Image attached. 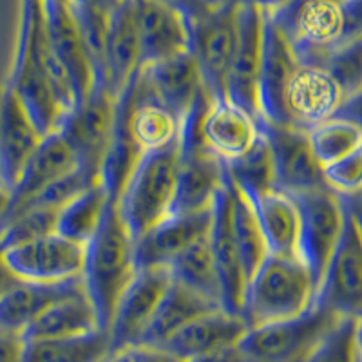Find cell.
<instances>
[{
	"label": "cell",
	"mask_w": 362,
	"mask_h": 362,
	"mask_svg": "<svg viewBox=\"0 0 362 362\" xmlns=\"http://www.w3.org/2000/svg\"><path fill=\"white\" fill-rule=\"evenodd\" d=\"M214 221V206L198 212L170 214L136 239V264L145 268H169L181 252L209 238Z\"/></svg>",
	"instance_id": "e0dca14e"
},
{
	"label": "cell",
	"mask_w": 362,
	"mask_h": 362,
	"mask_svg": "<svg viewBox=\"0 0 362 362\" xmlns=\"http://www.w3.org/2000/svg\"><path fill=\"white\" fill-rule=\"evenodd\" d=\"M80 283L82 277H74L62 283L17 281L0 297V332L22 335L40 313L67 296Z\"/></svg>",
	"instance_id": "83f0119b"
},
{
	"label": "cell",
	"mask_w": 362,
	"mask_h": 362,
	"mask_svg": "<svg viewBox=\"0 0 362 362\" xmlns=\"http://www.w3.org/2000/svg\"><path fill=\"white\" fill-rule=\"evenodd\" d=\"M214 310H221V306L173 279L141 344L161 346L183 326Z\"/></svg>",
	"instance_id": "f546056e"
},
{
	"label": "cell",
	"mask_w": 362,
	"mask_h": 362,
	"mask_svg": "<svg viewBox=\"0 0 362 362\" xmlns=\"http://www.w3.org/2000/svg\"><path fill=\"white\" fill-rule=\"evenodd\" d=\"M189 51L214 98L226 96V80L239 40V6L214 4L209 11L189 21Z\"/></svg>",
	"instance_id": "ba28073f"
},
{
	"label": "cell",
	"mask_w": 362,
	"mask_h": 362,
	"mask_svg": "<svg viewBox=\"0 0 362 362\" xmlns=\"http://www.w3.org/2000/svg\"><path fill=\"white\" fill-rule=\"evenodd\" d=\"M69 4L74 11L111 13L118 0H69Z\"/></svg>",
	"instance_id": "bcb514c9"
},
{
	"label": "cell",
	"mask_w": 362,
	"mask_h": 362,
	"mask_svg": "<svg viewBox=\"0 0 362 362\" xmlns=\"http://www.w3.org/2000/svg\"><path fill=\"white\" fill-rule=\"evenodd\" d=\"M357 342H358V348H361V354H362V319L358 321V325H357Z\"/></svg>",
	"instance_id": "f5cc1de1"
},
{
	"label": "cell",
	"mask_w": 362,
	"mask_h": 362,
	"mask_svg": "<svg viewBox=\"0 0 362 362\" xmlns=\"http://www.w3.org/2000/svg\"><path fill=\"white\" fill-rule=\"evenodd\" d=\"M267 15V13H264ZM300 60L290 45L288 38L270 17H264L263 62L259 74V111L261 118L283 124V93L290 76Z\"/></svg>",
	"instance_id": "d4e9b609"
},
{
	"label": "cell",
	"mask_w": 362,
	"mask_h": 362,
	"mask_svg": "<svg viewBox=\"0 0 362 362\" xmlns=\"http://www.w3.org/2000/svg\"><path fill=\"white\" fill-rule=\"evenodd\" d=\"M154 95L183 122L194 102L206 89L199 67L189 53L141 67Z\"/></svg>",
	"instance_id": "484cf974"
},
{
	"label": "cell",
	"mask_w": 362,
	"mask_h": 362,
	"mask_svg": "<svg viewBox=\"0 0 362 362\" xmlns=\"http://www.w3.org/2000/svg\"><path fill=\"white\" fill-rule=\"evenodd\" d=\"M170 277L223 308L221 284L209 238L181 252L169 264Z\"/></svg>",
	"instance_id": "d6a6232c"
},
{
	"label": "cell",
	"mask_w": 362,
	"mask_h": 362,
	"mask_svg": "<svg viewBox=\"0 0 362 362\" xmlns=\"http://www.w3.org/2000/svg\"><path fill=\"white\" fill-rule=\"evenodd\" d=\"M344 93L325 67L299 64L283 93V124L310 131L332 118Z\"/></svg>",
	"instance_id": "5bb4252c"
},
{
	"label": "cell",
	"mask_w": 362,
	"mask_h": 362,
	"mask_svg": "<svg viewBox=\"0 0 362 362\" xmlns=\"http://www.w3.org/2000/svg\"><path fill=\"white\" fill-rule=\"evenodd\" d=\"M170 281L173 277L169 268L138 270L132 283L119 297L109 326L115 354L141 344Z\"/></svg>",
	"instance_id": "8fae6325"
},
{
	"label": "cell",
	"mask_w": 362,
	"mask_h": 362,
	"mask_svg": "<svg viewBox=\"0 0 362 362\" xmlns=\"http://www.w3.org/2000/svg\"><path fill=\"white\" fill-rule=\"evenodd\" d=\"M134 362H189L187 358L165 350L161 346H134L129 350Z\"/></svg>",
	"instance_id": "60d3db41"
},
{
	"label": "cell",
	"mask_w": 362,
	"mask_h": 362,
	"mask_svg": "<svg viewBox=\"0 0 362 362\" xmlns=\"http://www.w3.org/2000/svg\"><path fill=\"white\" fill-rule=\"evenodd\" d=\"M357 319H341L305 362H362Z\"/></svg>",
	"instance_id": "74e56055"
},
{
	"label": "cell",
	"mask_w": 362,
	"mask_h": 362,
	"mask_svg": "<svg viewBox=\"0 0 362 362\" xmlns=\"http://www.w3.org/2000/svg\"><path fill=\"white\" fill-rule=\"evenodd\" d=\"M319 66L334 76L344 93V100L357 93L362 87V38L328 54Z\"/></svg>",
	"instance_id": "f35d334b"
},
{
	"label": "cell",
	"mask_w": 362,
	"mask_h": 362,
	"mask_svg": "<svg viewBox=\"0 0 362 362\" xmlns=\"http://www.w3.org/2000/svg\"><path fill=\"white\" fill-rule=\"evenodd\" d=\"M334 116L350 119L362 129V87L341 103V107L337 109Z\"/></svg>",
	"instance_id": "ee69618b"
},
{
	"label": "cell",
	"mask_w": 362,
	"mask_h": 362,
	"mask_svg": "<svg viewBox=\"0 0 362 362\" xmlns=\"http://www.w3.org/2000/svg\"><path fill=\"white\" fill-rule=\"evenodd\" d=\"M136 17L144 66L189 53V21L183 13L160 0H136Z\"/></svg>",
	"instance_id": "603a6c76"
},
{
	"label": "cell",
	"mask_w": 362,
	"mask_h": 362,
	"mask_svg": "<svg viewBox=\"0 0 362 362\" xmlns=\"http://www.w3.org/2000/svg\"><path fill=\"white\" fill-rule=\"evenodd\" d=\"M310 145L322 169L337 163L362 145V129L350 119L332 116L308 131Z\"/></svg>",
	"instance_id": "d590c367"
},
{
	"label": "cell",
	"mask_w": 362,
	"mask_h": 362,
	"mask_svg": "<svg viewBox=\"0 0 362 362\" xmlns=\"http://www.w3.org/2000/svg\"><path fill=\"white\" fill-rule=\"evenodd\" d=\"M290 196L296 202L299 212L297 255L308 267L317 288L344 230V199L329 187Z\"/></svg>",
	"instance_id": "52a82bcc"
},
{
	"label": "cell",
	"mask_w": 362,
	"mask_h": 362,
	"mask_svg": "<svg viewBox=\"0 0 362 362\" xmlns=\"http://www.w3.org/2000/svg\"><path fill=\"white\" fill-rule=\"evenodd\" d=\"M261 129L270 145L277 190L299 194L328 187L325 169L310 145L308 131L288 124H274L264 118H261Z\"/></svg>",
	"instance_id": "7c38bea8"
},
{
	"label": "cell",
	"mask_w": 362,
	"mask_h": 362,
	"mask_svg": "<svg viewBox=\"0 0 362 362\" xmlns=\"http://www.w3.org/2000/svg\"><path fill=\"white\" fill-rule=\"evenodd\" d=\"M58 210L49 206L29 205L9 216L0 225V250L29 243L57 232Z\"/></svg>",
	"instance_id": "8d00e7d4"
},
{
	"label": "cell",
	"mask_w": 362,
	"mask_h": 362,
	"mask_svg": "<svg viewBox=\"0 0 362 362\" xmlns=\"http://www.w3.org/2000/svg\"><path fill=\"white\" fill-rule=\"evenodd\" d=\"M325 181L341 198H354L362 194V145L325 169Z\"/></svg>",
	"instance_id": "ab89813d"
},
{
	"label": "cell",
	"mask_w": 362,
	"mask_h": 362,
	"mask_svg": "<svg viewBox=\"0 0 362 362\" xmlns=\"http://www.w3.org/2000/svg\"><path fill=\"white\" fill-rule=\"evenodd\" d=\"M100 328L98 313L82 283L45 310L22 334L24 341L62 339L93 334Z\"/></svg>",
	"instance_id": "4316f807"
},
{
	"label": "cell",
	"mask_w": 362,
	"mask_h": 362,
	"mask_svg": "<svg viewBox=\"0 0 362 362\" xmlns=\"http://www.w3.org/2000/svg\"><path fill=\"white\" fill-rule=\"evenodd\" d=\"M9 205H11V190L0 183V223L4 221L6 214H8Z\"/></svg>",
	"instance_id": "f907efd6"
},
{
	"label": "cell",
	"mask_w": 362,
	"mask_h": 362,
	"mask_svg": "<svg viewBox=\"0 0 362 362\" xmlns=\"http://www.w3.org/2000/svg\"><path fill=\"white\" fill-rule=\"evenodd\" d=\"M180 174V140L145 153L116 199L118 212L138 239L173 214Z\"/></svg>",
	"instance_id": "277c9868"
},
{
	"label": "cell",
	"mask_w": 362,
	"mask_h": 362,
	"mask_svg": "<svg viewBox=\"0 0 362 362\" xmlns=\"http://www.w3.org/2000/svg\"><path fill=\"white\" fill-rule=\"evenodd\" d=\"M313 305L341 319H362V235L348 210L344 230L317 286Z\"/></svg>",
	"instance_id": "30bf717a"
},
{
	"label": "cell",
	"mask_w": 362,
	"mask_h": 362,
	"mask_svg": "<svg viewBox=\"0 0 362 362\" xmlns=\"http://www.w3.org/2000/svg\"><path fill=\"white\" fill-rule=\"evenodd\" d=\"M230 181V180H228ZM232 194V226H234L235 243H238L241 261H243L245 274H247V283L254 276L257 268L264 263L270 250L267 247L264 235L261 232V226L254 214L250 202L245 198V194L239 192L230 181Z\"/></svg>",
	"instance_id": "e575fe53"
},
{
	"label": "cell",
	"mask_w": 362,
	"mask_h": 362,
	"mask_svg": "<svg viewBox=\"0 0 362 362\" xmlns=\"http://www.w3.org/2000/svg\"><path fill=\"white\" fill-rule=\"evenodd\" d=\"M247 199L254 209L270 254L297 255L299 212L292 196L281 190H270Z\"/></svg>",
	"instance_id": "f1b7e54d"
},
{
	"label": "cell",
	"mask_w": 362,
	"mask_h": 362,
	"mask_svg": "<svg viewBox=\"0 0 362 362\" xmlns=\"http://www.w3.org/2000/svg\"><path fill=\"white\" fill-rule=\"evenodd\" d=\"M160 2L183 13L187 21H192V18L199 17V15H203V13L209 11L214 6L210 0H160Z\"/></svg>",
	"instance_id": "7bdbcfd3"
},
{
	"label": "cell",
	"mask_w": 362,
	"mask_h": 362,
	"mask_svg": "<svg viewBox=\"0 0 362 362\" xmlns=\"http://www.w3.org/2000/svg\"><path fill=\"white\" fill-rule=\"evenodd\" d=\"M189 362H254L247 354L239 350V346L235 348H228V350L216 351V354L203 355V357L192 358Z\"/></svg>",
	"instance_id": "f6af8a7d"
},
{
	"label": "cell",
	"mask_w": 362,
	"mask_h": 362,
	"mask_svg": "<svg viewBox=\"0 0 362 362\" xmlns=\"http://www.w3.org/2000/svg\"><path fill=\"white\" fill-rule=\"evenodd\" d=\"M42 134L17 95L8 86L0 90V183L9 190L40 145Z\"/></svg>",
	"instance_id": "ffe728a7"
},
{
	"label": "cell",
	"mask_w": 362,
	"mask_h": 362,
	"mask_svg": "<svg viewBox=\"0 0 362 362\" xmlns=\"http://www.w3.org/2000/svg\"><path fill=\"white\" fill-rule=\"evenodd\" d=\"M209 241L218 268L219 284H221L223 310L241 315L247 274L232 226V194L228 176H226L225 189L219 192L214 203V221L210 228Z\"/></svg>",
	"instance_id": "d6986e66"
},
{
	"label": "cell",
	"mask_w": 362,
	"mask_h": 362,
	"mask_svg": "<svg viewBox=\"0 0 362 362\" xmlns=\"http://www.w3.org/2000/svg\"><path fill=\"white\" fill-rule=\"evenodd\" d=\"M9 270L21 281L35 283H62L82 277L86 263V245L49 234L4 250Z\"/></svg>",
	"instance_id": "4fadbf2b"
},
{
	"label": "cell",
	"mask_w": 362,
	"mask_h": 362,
	"mask_svg": "<svg viewBox=\"0 0 362 362\" xmlns=\"http://www.w3.org/2000/svg\"><path fill=\"white\" fill-rule=\"evenodd\" d=\"M8 87L42 134L57 131L76 105L73 83L51 49L42 0H22L21 25Z\"/></svg>",
	"instance_id": "6da1fadb"
},
{
	"label": "cell",
	"mask_w": 362,
	"mask_h": 362,
	"mask_svg": "<svg viewBox=\"0 0 362 362\" xmlns=\"http://www.w3.org/2000/svg\"><path fill=\"white\" fill-rule=\"evenodd\" d=\"M248 322L243 315L230 313L226 310H214L194 319L187 326L176 332L170 339L161 344V348L192 361L203 355L235 348L248 334Z\"/></svg>",
	"instance_id": "cb8c5ba5"
},
{
	"label": "cell",
	"mask_w": 362,
	"mask_h": 362,
	"mask_svg": "<svg viewBox=\"0 0 362 362\" xmlns=\"http://www.w3.org/2000/svg\"><path fill=\"white\" fill-rule=\"evenodd\" d=\"M315 283L299 255L270 254L248 279L243 315L250 328L305 313L315 303Z\"/></svg>",
	"instance_id": "3957f363"
},
{
	"label": "cell",
	"mask_w": 362,
	"mask_h": 362,
	"mask_svg": "<svg viewBox=\"0 0 362 362\" xmlns=\"http://www.w3.org/2000/svg\"><path fill=\"white\" fill-rule=\"evenodd\" d=\"M111 202V196L102 181L90 185L58 210L57 234L80 245H87L102 225L105 210Z\"/></svg>",
	"instance_id": "1f68e13d"
},
{
	"label": "cell",
	"mask_w": 362,
	"mask_h": 362,
	"mask_svg": "<svg viewBox=\"0 0 362 362\" xmlns=\"http://www.w3.org/2000/svg\"><path fill=\"white\" fill-rule=\"evenodd\" d=\"M24 339L17 334L0 332V362H22Z\"/></svg>",
	"instance_id": "b9f144b4"
},
{
	"label": "cell",
	"mask_w": 362,
	"mask_h": 362,
	"mask_svg": "<svg viewBox=\"0 0 362 362\" xmlns=\"http://www.w3.org/2000/svg\"><path fill=\"white\" fill-rule=\"evenodd\" d=\"M212 4H235V6H257L267 13H274L283 8L288 0H210Z\"/></svg>",
	"instance_id": "7dc6e473"
},
{
	"label": "cell",
	"mask_w": 362,
	"mask_h": 362,
	"mask_svg": "<svg viewBox=\"0 0 362 362\" xmlns=\"http://www.w3.org/2000/svg\"><path fill=\"white\" fill-rule=\"evenodd\" d=\"M344 199V206L348 210V214L354 218L355 225H357L358 232L362 235V194L361 196H354V198H342Z\"/></svg>",
	"instance_id": "681fc988"
},
{
	"label": "cell",
	"mask_w": 362,
	"mask_h": 362,
	"mask_svg": "<svg viewBox=\"0 0 362 362\" xmlns=\"http://www.w3.org/2000/svg\"><path fill=\"white\" fill-rule=\"evenodd\" d=\"M264 11L257 6H239V40L225 95L235 105L261 118L259 74L263 62Z\"/></svg>",
	"instance_id": "9a60e30c"
},
{
	"label": "cell",
	"mask_w": 362,
	"mask_h": 362,
	"mask_svg": "<svg viewBox=\"0 0 362 362\" xmlns=\"http://www.w3.org/2000/svg\"><path fill=\"white\" fill-rule=\"evenodd\" d=\"M17 281L21 279H18L11 270H9V267L6 264V259H4V252L0 250V297L4 296V293L11 288L13 284L17 283Z\"/></svg>",
	"instance_id": "c3c4849f"
},
{
	"label": "cell",
	"mask_w": 362,
	"mask_h": 362,
	"mask_svg": "<svg viewBox=\"0 0 362 362\" xmlns=\"http://www.w3.org/2000/svg\"><path fill=\"white\" fill-rule=\"evenodd\" d=\"M136 239L122 219L116 202L109 203L96 234L86 245L82 279L89 293L100 328L109 332L122 293L138 274Z\"/></svg>",
	"instance_id": "7a4b0ae2"
},
{
	"label": "cell",
	"mask_w": 362,
	"mask_h": 362,
	"mask_svg": "<svg viewBox=\"0 0 362 362\" xmlns=\"http://www.w3.org/2000/svg\"><path fill=\"white\" fill-rule=\"evenodd\" d=\"M45 33L51 49L57 54L73 83L76 103L86 100L95 89L98 78L93 57L86 44L78 21L74 17L69 2H44Z\"/></svg>",
	"instance_id": "2e32d148"
},
{
	"label": "cell",
	"mask_w": 362,
	"mask_h": 362,
	"mask_svg": "<svg viewBox=\"0 0 362 362\" xmlns=\"http://www.w3.org/2000/svg\"><path fill=\"white\" fill-rule=\"evenodd\" d=\"M341 317L313 305L300 315L248 329L239 350L254 362H305Z\"/></svg>",
	"instance_id": "8992f818"
},
{
	"label": "cell",
	"mask_w": 362,
	"mask_h": 362,
	"mask_svg": "<svg viewBox=\"0 0 362 362\" xmlns=\"http://www.w3.org/2000/svg\"><path fill=\"white\" fill-rule=\"evenodd\" d=\"M107 362H134V361H132V357H131V354H129V350H125V351H119V354L112 355V357L109 358Z\"/></svg>",
	"instance_id": "816d5d0a"
},
{
	"label": "cell",
	"mask_w": 362,
	"mask_h": 362,
	"mask_svg": "<svg viewBox=\"0 0 362 362\" xmlns=\"http://www.w3.org/2000/svg\"><path fill=\"white\" fill-rule=\"evenodd\" d=\"M261 132V118L252 116L226 96L212 100L202 124L203 141L223 163L248 153Z\"/></svg>",
	"instance_id": "44dd1931"
},
{
	"label": "cell",
	"mask_w": 362,
	"mask_h": 362,
	"mask_svg": "<svg viewBox=\"0 0 362 362\" xmlns=\"http://www.w3.org/2000/svg\"><path fill=\"white\" fill-rule=\"evenodd\" d=\"M346 0H288L267 13L288 38L300 64L319 66L346 45Z\"/></svg>",
	"instance_id": "5b68a950"
},
{
	"label": "cell",
	"mask_w": 362,
	"mask_h": 362,
	"mask_svg": "<svg viewBox=\"0 0 362 362\" xmlns=\"http://www.w3.org/2000/svg\"><path fill=\"white\" fill-rule=\"evenodd\" d=\"M44 2H69V0H44Z\"/></svg>",
	"instance_id": "db71d44e"
},
{
	"label": "cell",
	"mask_w": 362,
	"mask_h": 362,
	"mask_svg": "<svg viewBox=\"0 0 362 362\" xmlns=\"http://www.w3.org/2000/svg\"><path fill=\"white\" fill-rule=\"evenodd\" d=\"M225 169L232 185L247 198H255L270 190H277L272 151L263 132L248 153L238 160L225 163Z\"/></svg>",
	"instance_id": "836d02e7"
},
{
	"label": "cell",
	"mask_w": 362,
	"mask_h": 362,
	"mask_svg": "<svg viewBox=\"0 0 362 362\" xmlns=\"http://www.w3.org/2000/svg\"><path fill=\"white\" fill-rule=\"evenodd\" d=\"M76 169H78V161L71 151L69 144L64 140V136L58 131L45 134L11 189V205H9L4 221L9 216L29 205L38 194L53 185L54 181L74 173Z\"/></svg>",
	"instance_id": "7402d4cb"
},
{
	"label": "cell",
	"mask_w": 362,
	"mask_h": 362,
	"mask_svg": "<svg viewBox=\"0 0 362 362\" xmlns=\"http://www.w3.org/2000/svg\"><path fill=\"white\" fill-rule=\"evenodd\" d=\"M116 102L105 86L98 83L86 100L64 116L57 129L76 156L78 169L95 181H100V170L112 140Z\"/></svg>",
	"instance_id": "9c48e42d"
},
{
	"label": "cell",
	"mask_w": 362,
	"mask_h": 362,
	"mask_svg": "<svg viewBox=\"0 0 362 362\" xmlns=\"http://www.w3.org/2000/svg\"><path fill=\"white\" fill-rule=\"evenodd\" d=\"M141 67L144 62L136 0H118L109 15L100 83L118 100Z\"/></svg>",
	"instance_id": "ac0fdd59"
},
{
	"label": "cell",
	"mask_w": 362,
	"mask_h": 362,
	"mask_svg": "<svg viewBox=\"0 0 362 362\" xmlns=\"http://www.w3.org/2000/svg\"><path fill=\"white\" fill-rule=\"evenodd\" d=\"M115 355L109 332L62 339L24 341L22 362H107Z\"/></svg>",
	"instance_id": "4dcf8cb0"
}]
</instances>
